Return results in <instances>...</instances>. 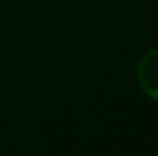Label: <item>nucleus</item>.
I'll list each match as a JSON object with an SVG mask.
<instances>
[{"label":"nucleus","mask_w":158,"mask_h":156,"mask_svg":"<svg viewBox=\"0 0 158 156\" xmlns=\"http://www.w3.org/2000/svg\"><path fill=\"white\" fill-rule=\"evenodd\" d=\"M136 79L142 92L158 103V48L145 51L136 66Z\"/></svg>","instance_id":"1"}]
</instances>
